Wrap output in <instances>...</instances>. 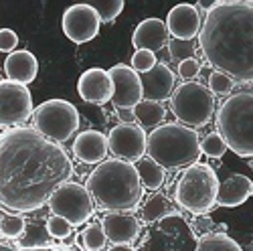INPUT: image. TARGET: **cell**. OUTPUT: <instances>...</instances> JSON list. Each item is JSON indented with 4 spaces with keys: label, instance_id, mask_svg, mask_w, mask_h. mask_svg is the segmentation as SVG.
Instances as JSON below:
<instances>
[{
    "label": "cell",
    "instance_id": "cell-1",
    "mask_svg": "<svg viewBox=\"0 0 253 251\" xmlns=\"http://www.w3.org/2000/svg\"><path fill=\"white\" fill-rule=\"evenodd\" d=\"M71 172L65 150L35 128L18 126L0 134V205L10 211L41 209Z\"/></svg>",
    "mask_w": 253,
    "mask_h": 251
},
{
    "label": "cell",
    "instance_id": "cell-2",
    "mask_svg": "<svg viewBox=\"0 0 253 251\" xmlns=\"http://www.w3.org/2000/svg\"><path fill=\"white\" fill-rule=\"evenodd\" d=\"M205 59L233 83H253V0H219L199 31Z\"/></svg>",
    "mask_w": 253,
    "mask_h": 251
},
{
    "label": "cell",
    "instance_id": "cell-3",
    "mask_svg": "<svg viewBox=\"0 0 253 251\" xmlns=\"http://www.w3.org/2000/svg\"><path fill=\"white\" fill-rule=\"evenodd\" d=\"M85 188L91 199L110 213H128L142 203L144 197L136 166L118 158H108L97 164Z\"/></svg>",
    "mask_w": 253,
    "mask_h": 251
},
{
    "label": "cell",
    "instance_id": "cell-4",
    "mask_svg": "<svg viewBox=\"0 0 253 251\" xmlns=\"http://www.w3.org/2000/svg\"><path fill=\"white\" fill-rule=\"evenodd\" d=\"M146 152L162 168H182L197 162L201 154V138L197 130L182 124H162L148 134Z\"/></svg>",
    "mask_w": 253,
    "mask_h": 251
},
{
    "label": "cell",
    "instance_id": "cell-5",
    "mask_svg": "<svg viewBox=\"0 0 253 251\" xmlns=\"http://www.w3.org/2000/svg\"><path fill=\"white\" fill-rule=\"evenodd\" d=\"M217 124L229 150L241 158H253V85L225 99Z\"/></svg>",
    "mask_w": 253,
    "mask_h": 251
},
{
    "label": "cell",
    "instance_id": "cell-6",
    "mask_svg": "<svg viewBox=\"0 0 253 251\" xmlns=\"http://www.w3.org/2000/svg\"><path fill=\"white\" fill-rule=\"evenodd\" d=\"M219 184L217 172L209 164L195 162L176 182V203L197 217L207 215L217 207Z\"/></svg>",
    "mask_w": 253,
    "mask_h": 251
},
{
    "label": "cell",
    "instance_id": "cell-7",
    "mask_svg": "<svg viewBox=\"0 0 253 251\" xmlns=\"http://www.w3.org/2000/svg\"><path fill=\"white\" fill-rule=\"evenodd\" d=\"M35 130L51 142H67L79 130V112L71 101L47 99L33 110Z\"/></svg>",
    "mask_w": 253,
    "mask_h": 251
},
{
    "label": "cell",
    "instance_id": "cell-8",
    "mask_svg": "<svg viewBox=\"0 0 253 251\" xmlns=\"http://www.w3.org/2000/svg\"><path fill=\"white\" fill-rule=\"evenodd\" d=\"M172 112L186 128H203L211 122L215 112V95L203 83L186 81L172 93Z\"/></svg>",
    "mask_w": 253,
    "mask_h": 251
},
{
    "label": "cell",
    "instance_id": "cell-9",
    "mask_svg": "<svg viewBox=\"0 0 253 251\" xmlns=\"http://www.w3.org/2000/svg\"><path fill=\"white\" fill-rule=\"evenodd\" d=\"M49 207L55 217L65 219L67 223H71V227L87 223L95 211L89 191L83 184L71 180H65L55 188L49 199Z\"/></svg>",
    "mask_w": 253,
    "mask_h": 251
},
{
    "label": "cell",
    "instance_id": "cell-10",
    "mask_svg": "<svg viewBox=\"0 0 253 251\" xmlns=\"http://www.w3.org/2000/svg\"><path fill=\"white\" fill-rule=\"evenodd\" d=\"M33 114V95L25 85L8 79L0 81V128L16 126Z\"/></svg>",
    "mask_w": 253,
    "mask_h": 251
},
{
    "label": "cell",
    "instance_id": "cell-11",
    "mask_svg": "<svg viewBox=\"0 0 253 251\" xmlns=\"http://www.w3.org/2000/svg\"><path fill=\"white\" fill-rule=\"evenodd\" d=\"M146 136L144 128L138 124H120L114 126L110 136H108V146L110 152L124 162H138L146 154Z\"/></svg>",
    "mask_w": 253,
    "mask_h": 251
},
{
    "label": "cell",
    "instance_id": "cell-12",
    "mask_svg": "<svg viewBox=\"0 0 253 251\" xmlns=\"http://www.w3.org/2000/svg\"><path fill=\"white\" fill-rule=\"evenodd\" d=\"M101 20L89 2L73 4L63 14V33L75 45H85L87 41L97 37Z\"/></svg>",
    "mask_w": 253,
    "mask_h": 251
},
{
    "label": "cell",
    "instance_id": "cell-13",
    "mask_svg": "<svg viewBox=\"0 0 253 251\" xmlns=\"http://www.w3.org/2000/svg\"><path fill=\"white\" fill-rule=\"evenodd\" d=\"M108 73L114 83V95H112L114 108L116 110H120V108L134 110L144 99L140 75L128 65H114Z\"/></svg>",
    "mask_w": 253,
    "mask_h": 251
},
{
    "label": "cell",
    "instance_id": "cell-14",
    "mask_svg": "<svg viewBox=\"0 0 253 251\" xmlns=\"http://www.w3.org/2000/svg\"><path fill=\"white\" fill-rule=\"evenodd\" d=\"M77 91L79 95L89 101V103H101L105 101H112V95H114V83H112V77L105 69H99V67H91L83 73L77 81Z\"/></svg>",
    "mask_w": 253,
    "mask_h": 251
},
{
    "label": "cell",
    "instance_id": "cell-15",
    "mask_svg": "<svg viewBox=\"0 0 253 251\" xmlns=\"http://www.w3.org/2000/svg\"><path fill=\"white\" fill-rule=\"evenodd\" d=\"M140 81H142L144 99H150V101H158L160 103L162 99L172 97L176 77H174L172 69L168 65H164V63H156V65L148 73L140 75Z\"/></svg>",
    "mask_w": 253,
    "mask_h": 251
},
{
    "label": "cell",
    "instance_id": "cell-16",
    "mask_svg": "<svg viewBox=\"0 0 253 251\" xmlns=\"http://www.w3.org/2000/svg\"><path fill=\"white\" fill-rule=\"evenodd\" d=\"M166 31L178 41H193L201 31V14L193 4H176L166 18Z\"/></svg>",
    "mask_w": 253,
    "mask_h": 251
},
{
    "label": "cell",
    "instance_id": "cell-17",
    "mask_svg": "<svg viewBox=\"0 0 253 251\" xmlns=\"http://www.w3.org/2000/svg\"><path fill=\"white\" fill-rule=\"evenodd\" d=\"M110 152L108 136H103L97 130L81 132L73 142V154L85 164H101Z\"/></svg>",
    "mask_w": 253,
    "mask_h": 251
},
{
    "label": "cell",
    "instance_id": "cell-18",
    "mask_svg": "<svg viewBox=\"0 0 253 251\" xmlns=\"http://www.w3.org/2000/svg\"><path fill=\"white\" fill-rule=\"evenodd\" d=\"M101 223L105 237L114 245H130L140 235V221L128 213H110Z\"/></svg>",
    "mask_w": 253,
    "mask_h": 251
},
{
    "label": "cell",
    "instance_id": "cell-19",
    "mask_svg": "<svg viewBox=\"0 0 253 251\" xmlns=\"http://www.w3.org/2000/svg\"><path fill=\"white\" fill-rule=\"evenodd\" d=\"M168 43V31L164 20L160 18H146L136 27L132 35V45L134 49H144V51H160Z\"/></svg>",
    "mask_w": 253,
    "mask_h": 251
},
{
    "label": "cell",
    "instance_id": "cell-20",
    "mask_svg": "<svg viewBox=\"0 0 253 251\" xmlns=\"http://www.w3.org/2000/svg\"><path fill=\"white\" fill-rule=\"evenodd\" d=\"M6 79L18 85H29L39 75V61L31 51H14L4 61Z\"/></svg>",
    "mask_w": 253,
    "mask_h": 251
},
{
    "label": "cell",
    "instance_id": "cell-21",
    "mask_svg": "<svg viewBox=\"0 0 253 251\" xmlns=\"http://www.w3.org/2000/svg\"><path fill=\"white\" fill-rule=\"evenodd\" d=\"M253 195V182L245 174H231L227 180L219 184V195H217V205L233 209L243 205L249 197Z\"/></svg>",
    "mask_w": 253,
    "mask_h": 251
},
{
    "label": "cell",
    "instance_id": "cell-22",
    "mask_svg": "<svg viewBox=\"0 0 253 251\" xmlns=\"http://www.w3.org/2000/svg\"><path fill=\"white\" fill-rule=\"evenodd\" d=\"M134 116H136V124L138 126L152 130V128H158V124H162V120L166 118V110L158 101L142 99L134 108Z\"/></svg>",
    "mask_w": 253,
    "mask_h": 251
},
{
    "label": "cell",
    "instance_id": "cell-23",
    "mask_svg": "<svg viewBox=\"0 0 253 251\" xmlns=\"http://www.w3.org/2000/svg\"><path fill=\"white\" fill-rule=\"evenodd\" d=\"M134 166H136V172H138V178H140L142 188L158 191V188L162 186V182H164V168H162V166H158L154 160L142 158Z\"/></svg>",
    "mask_w": 253,
    "mask_h": 251
},
{
    "label": "cell",
    "instance_id": "cell-24",
    "mask_svg": "<svg viewBox=\"0 0 253 251\" xmlns=\"http://www.w3.org/2000/svg\"><path fill=\"white\" fill-rule=\"evenodd\" d=\"M172 209H170V201H168L164 195H150L146 199L144 207H142V217L146 223H156V221H162L166 215H170Z\"/></svg>",
    "mask_w": 253,
    "mask_h": 251
},
{
    "label": "cell",
    "instance_id": "cell-25",
    "mask_svg": "<svg viewBox=\"0 0 253 251\" xmlns=\"http://www.w3.org/2000/svg\"><path fill=\"white\" fill-rule=\"evenodd\" d=\"M197 251H241V247L225 233H211L199 241Z\"/></svg>",
    "mask_w": 253,
    "mask_h": 251
},
{
    "label": "cell",
    "instance_id": "cell-26",
    "mask_svg": "<svg viewBox=\"0 0 253 251\" xmlns=\"http://www.w3.org/2000/svg\"><path fill=\"white\" fill-rule=\"evenodd\" d=\"M23 239L18 241L20 247L25 249H35V247H43L47 241H49V233H47V227L39 225V223H33V225H27L25 227V233L20 235Z\"/></svg>",
    "mask_w": 253,
    "mask_h": 251
},
{
    "label": "cell",
    "instance_id": "cell-27",
    "mask_svg": "<svg viewBox=\"0 0 253 251\" xmlns=\"http://www.w3.org/2000/svg\"><path fill=\"white\" fill-rule=\"evenodd\" d=\"M81 243L87 251H101L108 243V237L103 233V227L99 223H91L83 229L81 233Z\"/></svg>",
    "mask_w": 253,
    "mask_h": 251
},
{
    "label": "cell",
    "instance_id": "cell-28",
    "mask_svg": "<svg viewBox=\"0 0 253 251\" xmlns=\"http://www.w3.org/2000/svg\"><path fill=\"white\" fill-rule=\"evenodd\" d=\"M89 4L97 12L101 23H112L124 10V0H97V2H89Z\"/></svg>",
    "mask_w": 253,
    "mask_h": 251
},
{
    "label": "cell",
    "instance_id": "cell-29",
    "mask_svg": "<svg viewBox=\"0 0 253 251\" xmlns=\"http://www.w3.org/2000/svg\"><path fill=\"white\" fill-rule=\"evenodd\" d=\"M25 227H27V221L20 217V215H4L0 219V235H4L8 239H16L25 233Z\"/></svg>",
    "mask_w": 253,
    "mask_h": 251
},
{
    "label": "cell",
    "instance_id": "cell-30",
    "mask_svg": "<svg viewBox=\"0 0 253 251\" xmlns=\"http://www.w3.org/2000/svg\"><path fill=\"white\" fill-rule=\"evenodd\" d=\"M201 150H203L207 156H211V158H223L229 148H227V144H225V140H223V136H221L219 132H211V134L201 142Z\"/></svg>",
    "mask_w": 253,
    "mask_h": 251
},
{
    "label": "cell",
    "instance_id": "cell-31",
    "mask_svg": "<svg viewBox=\"0 0 253 251\" xmlns=\"http://www.w3.org/2000/svg\"><path fill=\"white\" fill-rule=\"evenodd\" d=\"M233 79L231 77H227L225 73H221V71H213L211 73V77H209V91L211 93H217V95H229L231 91H233Z\"/></svg>",
    "mask_w": 253,
    "mask_h": 251
},
{
    "label": "cell",
    "instance_id": "cell-32",
    "mask_svg": "<svg viewBox=\"0 0 253 251\" xmlns=\"http://www.w3.org/2000/svg\"><path fill=\"white\" fill-rule=\"evenodd\" d=\"M168 53L170 57L178 63L186 61V59H193L195 57V45L191 41H178V39H170L168 41Z\"/></svg>",
    "mask_w": 253,
    "mask_h": 251
},
{
    "label": "cell",
    "instance_id": "cell-33",
    "mask_svg": "<svg viewBox=\"0 0 253 251\" xmlns=\"http://www.w3.org/2000/svg\"><path fill=\"white\" fill-rule=\"evenodd\" d=\"M158 63V59H156V55L152 53V51H144V49H138L136 53H134V57H132V69L136 71V73H148L154 65Z\"/></svg>",
    "mask_w": 253,
    "mask_h": 251
},
{
    "label": "cell",
    "instance_id": "cell-34",
    "mask_svg": "<svg viewBox=\"0 0 253 251\" xmlns=\"http://www.w3.org/2000/svg\"><path fill=\"white\" fill-rule=\"evenodd\" d=\"M47 233H49V237H55V239H65V237H69L71 235V231H73V227H71V223H67L65 219H61V217H55V215H51L49 219H47Z\"/></svg>",
    "mask_w": 253,
    "mask_h": 251
},
{
    "label": "cell",
    "instance_id": "cell-35",
    "mask_svg": "<svg viewBox=\"0 0 253 251\" xmlns=\"http://www.w3.org/2000/svg\"><path fill=\"white\" fill-rule=\"evenodd\" d=\"M18 45V35L12 29H0V53H14Z\"/></svg>",
    "mask_w": 253,
    "mask_h": 251
},
{
    "label": "cell",
    "instance_id": "cell-36",
    "mask_svg": "<svg viewBox=\"0 0 253 251\" xmlns=\"http://www.w3.org/2000/svg\"><path fill=\"white\" fill-rule=\"evenodd\" d=\"M199 71H201V63H199L195 57L178 63V75L184 79V83H186V81H193V79L199 75Z\"/></svg>",
    "mask_w": 253,
    "mask_h": 251
},
{
    "label": "cell",
    "instance_id": "cell-37",
    "mask_svg": "<svg viewBox=\"0 0 253 251\" xmlns=\"http://www.w3.org/2000/svg\"><path fill=\"white\" fill-rule=\"evenodd\" d=\"M193 223H195V229H197V231H199L203 237L211 235L209 231H211V229H213V221H211L207 215H201V217H199V219H195Z\"/></svg>",
    "mask_w": 253,
    "mask_h": 251
},
{
    "label": "cell",
    "instance_id": "cell-38",
    "mask_svg": "<svg viewBox=\"0 0 253 251\" xmlns=\"http://www.w3.org/2000/svg\"><path fill=\"white\" fill-rule=\"evenodd\" d=\"M118 114V120L120 124H136V116H134V110H128V108H120L116 110Z\"/></svg>",
    "mask_w": 253,
    "mask_h": 251
},
{
    "label": "cell",
    "instance_id": "cell-39",
    "mask_svg": "<svg viewBox=\"0 0 253 251\" xmlns=\"http://www.w3.org/2000/svg\"><path fill=\"white\" fill-rule=\"evenodd\" d=\"M108 251H136L132 245H112Z\"/></svg>",
    "mask_w": 253,
    "mask_h": 251
},
{
    "label": "cell",
    "instance_id": "cell-40",
    "mask_svg": "<svg viewBox=\"0 0 253 251\" xmlns=\"http://www.w3.org/2000/svg\"><path fill=\"white\" fill-rule=\"evenodd\" d=\"M0 251H16V249L6 241H0Z\"/></svg>",
    "mask_w": 253,
    "mask_h": 251
},
{
    "label": "cell",
    "instance_id": "cell-41",
    "mask_svg": "<svg viewBox=\"0 0 253 251\" xmlns=\"http://www.w3.org/2000/svg\"><path fill=\"white\" fill-rule=\"evenodd\" d=\"M0 81H4V77H2V73H0Z\"/></svg>",
    "mask_w": 253,
    "mask_h": 251
},
{
    "label": "cell",
    "instance_id": "cell-42",
    "mask_svg": "<svg viewBox=\"0 0 253 251\" xmlns=\"http://www.w3.org/2000/svg\"><path fill=\"white\" fill-rule=\"evenodd\" d=\"M249 164H251V168H253V160H251V162H249Z\"/></svg>",
    "mask_w": 253,
    "mask_h": 251
}]
</instances>
